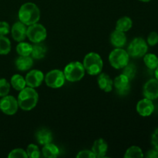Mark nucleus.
Segmentation results:
<instances>
[{
    "label": "nucleus",
    "instance_id": "1",
    "mask_svg": "<svg viewBox=\"0 0 158 158\" xmlns=\"http://www.w3.org/2000/svg\"><path fill=\"white\" fill-rule=\"evenodd\" d=\"M19 19L26 26L36 23L40 19V9L32 2L25 3L19 10Z\"/></svg>",
    "mask_w": 158,
    "mask_h": 158
},
{
    "label": "nucleus",
    "instance_id": "2",
    "mask_svg": "<svg viewBox=\"0 0 158 158\" xmlns=\"http://www.w3.org/2000/svg\"><path fill=\"white\" fill-rule=\"evenodd\" d=\"M38 99V93L34 89V88L28 86L20 90L17 100L19 106L22 110L29 111L36 106Z\"/></svg>",
    "mask_w": 158,
    "mask_h": 158
},
{
    "label": "nucleus",
    "instance_id": "3",
    "mask_svg": "<svg viewBox=\"0 0 158 158\" xmlns=\"http://www.w3.org/2000/svg\"><path fill=\"white\" fill-rule=\"evenodd\" d=\"M83 65L85 70L91 76L100 74L103 69V63L101 57L96 52H89L83 59Z\"/></svg>",
    "mask_w": 158,
    "mask_h": 158
},
{
    "label": "nucleus",
    "instance_id": "4",
    "mask_svg": "<svg viewBox=\"0 0 158 158\" xmlns=\"http://www.w3.org/2000/svg\"><path fill=\"white\" fill-rule=\"evenodd\" d=\"M63 73L65 78L69 82H77L83 79L85 74V69L83 63L80 62H72L66 65Z\"/></svg>",
    "mask_w": 158,
    "mask_h": 158
},
{
    "label": "nucleus",
    "instance_id": "5",
    "mask_svg": "<svg viewBox=\"0 0 158 158\" xmlns=\"http://www.w3.org/2000/svg\"><path fill=\"white\" fill-rule=\"evenodd\" d=\"M109 61L115 69H123L129 63V54L122 48H116L110 54Z\"/></svg>",
    "mask_w": 158,
    "mask_h": 158
},
{
    "label": "nucleus",
    "instance_id": "6",
    "mask_svg": "<svg viewBox=\"0 0 158 158\" xmlns=\"http://www.w3.org/2000/svg\"><path fill=\"white\" fill-rule=\"evenodd\" d=\"M148 50V46L147 42L143 38L137 37L133 40L130 43L127 49L129 56L134 58H140L147 53Z\"/></svg>",
    "mask_w": 158,
    "mask_h": 158
},
{
    "label": "nucleus",
    "instance_id": "7",
    "mask_svg": "<svg viewBox=\"0 0 158 158\" xmlns=\"http://www.w3.org/2000/svg\"><path fill=\"white\" fill-rule=\"evenodd\" d=\"M26 35L31 42L34 43H39L46 40L47 32L46 28L43 25L36 23L29 26V28H27Z\"/></svg>",
    "mask_w": 158,
    "mask_h": 158
},
{
    "label": "nucleus",
    "instance_id": "8",
    "mask_svg": "<svg viewBox=\"0 0 158 158\" xmlns=\"http://www.w3.org/2000/svg\"><path fill=\"white\" fill-rule=\"evenodd\" d=\"M44 80L48 86L56 89L63 86L66 78L63 71L60 69H52L46 74Z\"/></svg>",
    "mask_w": 158,
    "mask_h": 158
},
{
    "label": "nucleus",
    "instance_id": "9",
    "mask_svg": "<svg viewBox=\"0 0 158 158\" xmlns=\"http://www.w3.org/2000/svg\"><path fill=\"white\" fill-rule=\"evenodd\" d=\"M18 108V100L12 96L6 95L0 100V110L6 115H14Z\"/></svg>",
    "mask_w": 158,
    "mask_h": 158
},
{
    "label": "nucleus",
    "instance_id": "10",
    "mask_svg": "<svg viewBox=\"0 0 158 158\" xmlns=\"http://www.w3.org/2000/svg\"><path fill=\"white\" fill-rule=\"evenodd\" d=\"M26 85L32 88H36L40 86L44 80V75L43 72L38 69H33L29 72L25 78Z\"/></svg>",
    "mask_w": 158,
    "mask_h": 158
},
{
    "label": "nucleus",
    "instance_id": "11",
    "mask_svg": "<svg viewBox=\"0 0 158 158\" xmlns=\"http://www.w3.org/2000/svg\"><path fill=\"white\" fill-rule=\"evenodd\" d=\"M143 96L145 98L154 100L158 98V80L151 79L145 83L143 86Z\"/></svg>",
    "mask_w": 158,
    "mask_h": 158
},
{
    "label": "nucleus",
    "instance_id": "12",
    "mask_svg": "<svg viewBox=\"0 0 158 158\" xmlns=\"http://www.w3.org/2000/svg\"><path fill=\"white\" fill-rule=\"evenodd\" d=\"M130 81L131 80L123 73L115 78L114 81V86L120 95H126L130 90Z\"/></svg>",
    "mask_w": 158,
    "mask_h": 158
},
{
    "label": "nucleus",
    "instance_id": "13",
    "mask_svg": "<svg viewBox=\"0 0 158 158\" xmlns=\"http://www.w3.org/2000/svg\"><path fill=\"white\" fill-rule=\"evenodd\" d=\"M11 32H12V36L14 40L19 42V43L23 41L27 37L26 25L20 21L16 22L12 26V29H11Z\"/></svg>",
    "mask_w": 158,
    "mask_h": 158
},
{
    "label": "nucleus",
    "instance_id": "14",
    "mask_svg": "<svg viewBox=\"0 0 158 158\" xmlns=\"http://www.w3.org/2000/svg\"><path fill=\"white\" fill-rule=\"evenodd\" d=\"M154 110V105L152 100L148 98L140 100L137 104V111L142 117H149Z\"/></svg>",
    "mask_w": 158,
    "mask_h": 158
},
{
    "label": "nucleus",
    "instance_id": "15",
    "mask_svg": "<svg viewBox=\"0 0 158 158\" xmlns=\"http://www.w3.org/2000/svg\"><path fill=\"white\" fill-rule=\"evenodd\" d=\"M108 150V145L103 139L100 138L94 142L93 145L92 151L96 157L103 158L106 156Z\"/></svg>",
    "mask_w": 158,
    "mask_h": 158
},
{
    "label": "nucleus",
    "instance_id": "16",
    "mask_svg": "<svg viewBox=\"0 0 158 158\" xmlns=\"http://www.w3.org/2000/svg\"><path fill=\"white\" fill-rule=\"evenodd\" d=\"M98 85L100 89L104 92L109 93L111 92L114 87V81L110 78L109 75L104 73H100L99 75L98 79H97Z\"/></svg>",
    "mask_w": 158,
    "mask_h": 158
},
{
    "label": "nucleus",
    "instance_id": "17",
    "mask_svg": "<svg viewBox=\"0 0 158 158\" xmlns=\"http://www.w3.org/2000/svg\"><path fill=\"white\" fill-rule=\"evenodd\" d=\"M110 43L116 48H122L127 43L126 35L122 31L116 29L110 35Z\"/></svg>",
    "mask_w": 158,
    "mask_h": 158
},
{
    "label": "nucleus",
    "instance_id": "18",
    "mask_svg": "<svg viewBox=\"0 0 158 158\" xmlns=\"http://www.w3.org/2000/svg\"><path fill=\"white\" fill-rule=\"evenodd\" d=\"M33 65V60L29 56H19L15 60V66L19 70L26 71L31 69Z\"/></svg>",
    "mask_w": 158,
    "mask_h": 158
},
{
    "label": "nucleus",
    "instance_id": "19",
    "mask_svg": "<svg viewBox=\"0 0 158 158\" xmlns=\"http://www.w3.org/2000/svg\"><path fill=\"white\" fill-rule=\"evenodd\" d=\"M35 137H36L38 143L41 145L47 144V143H51L52 140V132L46 128H43L37 131Z\"/></svg>",
    "mask_w": 158,
    "mask_h": 158
},
{
    "label": "nucleus",
    "instance_id": "20",
    "mask_svg": "<svg viewBox=\"0 0 158 158\" xmlns=\"http://www.w3.org/2000/svg\"><path fill=\"white\" fill-rule=\"evenodd\" d=\"M43 156L47 158H56L60 155V149L56 145L52 143L45 144L42 150Z\"/></svg>",
    "mask_w": 158,
    "mask_h": 158
},
{
    "label": "nucleus",
    "instance_id": "21",
    "mask_svg": "<svg viewBox=\"0 0 158 158\" xmlns=\"http://www.w3.org/2000/svg\"><path fill=\"white\" fill-rule=\"evenodd\" d=\"M46 50L47 49H46V46L41 44V43H35L32 46V52H31L32 58L35 59V60H40V59L43 58L46 56Z\"/></svg>",
    "mask_w": 158,
    "mask_h": 158
},
{
    "label": "nucleus",
    "instance_id": "22",
    "mask_svg": "<svg viewBox=\"0 0 158 158\" xmlns=\"http://www.w3.org/2000/svg\"><path fill=\"white\" fill-rule=\"evenodd\" d=\"M133 26V22L131 18L127 16H124L118 19L116 24V29L125 32L127 31L130 30Z\"/></svg>",
    "mask_w": 158,
    "mask_h": 158
},
{
    "label": "nucleus",
    "instance_id": "23",
    "mask_svg": "<svg viewBox=\"0 0 158 158\" xmlns=\"http://www.w3.org/2000/svg\"><path fill=\"white\" fill-rule=\"evenodd\" d=\"M11 85L15 90L20 91L26 87V82L23 76L19 74H15L11 78Z\"/></svg>",
    "mask_w": 158,
    "mask_h": 158
},
{
    "label": "nucleus",
    "instance_id": "24",
    "mask_svg": "<svg viewBox=\"0 0 158 158\" xmlns=\"http://www.w3.org/2000/svg\"><path fill=\"white\" fill-rule=\"evenodd\" d=\"M143 62L150 69H155L158 66V57L155 54L148 53L143 56Z\"/></svg>",
    "mask_w": 158,
    "mask_h": 158
},
{
    "label": "nucleus",
    "instance_id": "25",
    "mask_svg": "<svg viewBox=\"0 0 158 158\" xmlns=\"http://www.w3.org/2000/svg\"><path fill=\"white\" fill-rule=\"evenodd\" d=\"M11 50V43L6 35H0V55H7Z\"/></svg>",
    "mask_w": 158,
    "mask_h": 158
},
{
    "label": "nucleus",
    "instance_id": "26",
    "mask_svg": "<svg viewBox=\"0 0 158 158\" xmlns=\"http://www.w3.org/2000/svg\"><path fill=\"white\" fill-rule=\"evenodd\" d=\"M32 46L28 43L19 42L16 46V51L19 56H29L32 52Z\"/></svg>",
    "mask_w": 158,
    "mask_h": 158
},
{
    "label": "nucleus",
    "instance_id": "27",
    "mask_svg": "<svg viewBox=\"0 0 158 158\" xmlns=\"http://www.w3.org/2000/svg\"><path fill=\"white\" fill-rule=\"evenodd\" d=\"M125 158H142L143 154L142 150L137 146H132L127 150L124 155Z\"/></svg>",
    "mask_w": 158,
    "mask_h": 158
},
{
    "label": "nucleus",
    "instance_id": "28",
    "mask_svg": "<svg viewBox=\"0 0 158 158\" xmlns=\"http://www.w3.org/2000/svg\"><path fill=\"white\" fill-rule=\"evenodd\" d=\"M123 74L126 76L130 80H133L135 77L136 73H137V68H136L135 65L133 63H127L124 67L123 68Z\"/></svg>",
    "mask_w": 158,
    "mask_h": 158
},
{
    "label": "nucleus",
    "instance_id": "29",
    "mask_svg": "<svg viewBox=\"0 0 158 158\" xmlns=\"http://www.w3.org/2000/svg\"><path fill=\"white\" fill-rule=\"evenodd\" d=\"M27 157L30 158H39L40 157V151L35 144L31 143L28 146L26 150Z\"/></svg>",
    "mask_w": 158,
    "mask_h": 158
},
{
    "label": "nucleus",
    "instance_id": "30",
    "mask_svg": "<svg viewBox=\"0 0 158 158\" xmlns=\"http://www.w3.org/2000/svg\"><path fill=\"white\" fill-rule=\"evenodd\" d=\"M10 90V83L4 78L0 79V97L8 95Z\"/></svg>",
    "mask_w": 158,
    "mask_h": 158
},
{
    "label": "nucleus",
    "instance_id": "31",
    "mask_svg": "<svg viewBox=\"0 0 158 158\" xmlns=\"http://www.w3.org/2000/svg\"><path fill=\"white\" fill-rule=\"evenodd\" d=\"M9 158H27V154L26 151H25L23 149L17 148L14 149L11 151L8 155Z\"/></svg>",
    "mask_w": 158,
    "mask_h": 158
},
{
    "label": "nucleus",
    "instance_id": "32",
    "mask_svg": "<svg viewBox=\"0 0 158 158\" xmlns=\"http://www.w3.org/2000/svg\"><path fill=\"white\" fill-rule=\"evenodd\" d=\"M148 44L154 46L158 43V33L156 32H151L148 36Z\"/></svg>",
    "mask_w": 158,
    "mask_h": 158
},
{
    "label": "nucleus",
    "instance_id": "33",
    "mask_svg": "<svg viewBox=\"0 0 158 158\" xmlns=\"http://www.w3.org/2000/svg\"><path fill=\"white\" fill-rule=\"evenodd\" d=\"M10 32L9 23L5 21H0V35H6Z\"/></svg>",
    "mask_w": 158,
    "mask_h": 158
},
{
    "label": "nucleus",
    "instance_id": "34",
    "mask_svg": "<svg viewBox=\"0 0 158 158\" xmlns=\"http://www.w3.org/2000/svg\"><path fill=\"white\" fill-rule=\"evenodd\" d=\"M77 158H96V156L94 155V154L93 153L92 151H87V150H85V151H82L78 153V154L77 155Z\"/></svg>",
    "mask_w": 158,
    "mask_h": 158
},
{
    "label": "nucleus",
    "instance_id": "35",
    "mask_svg": "<svg viewBox=\"0 0 158 158\" xmlns=\"http://www.w3.org/2000/svg\"><path fill=\"white\" fill-rule=\"evenodd\" d=\"M151 143H152L153 146L154 147V148L158 150V128L154 131V134H152V137H151Z\"/></svg>",
    "mask_w": 158,
    "mask_h": 158
},
{
    "label": "nucleus",
    "instance_id": "36",
    "mask_svg": "<svg viewBox=\"0 0 158 158\" xmlns=\"http://www.w3.org/2000/svg\"><path fill=\"white\" fill-rule=\"evenodd\" d=\"M147 157L148 158H158V150H151L147 154Z\"/></svg>",
    "mask_w": 158,
    "mask_h": 158
},
{
    "label": "nucleus",
    "instance_id": "37",
    "mask_svg": "<svg viewBox=\"0 0 158 158\" xmlns=\"http://www.w3.org/2000/svg\"><path fill=\"white\" fill-rule=\"evenodd\" d=\"M155 77H156V79L158 80V66L155 69Z\"/></svg>",
    "mask_w": 158,
    "mask_h": 158
},
{
    "label": "nucleus",
    "instance_id": "38",
    "mask_svg": "<svg viewBox=\"0 0 158 158\" xmlns=\"http://www.w3.org/2000/svg\"><path fill=\"white\" fill-rule=\"evenodd\" d=\"M140 1H141V2H150V1H151V0H140Z\"/></svg>",
    "mask_w": 158,
    "mask_h": 158
}]
</instances>
